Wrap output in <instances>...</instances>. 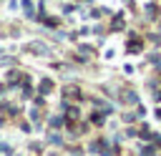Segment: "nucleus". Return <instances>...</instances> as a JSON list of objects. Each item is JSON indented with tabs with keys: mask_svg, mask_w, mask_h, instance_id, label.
I'll return each instance as SVG.
<instances>
[]
</instances>
